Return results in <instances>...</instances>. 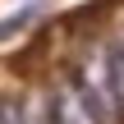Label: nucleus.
Segmentation results:
<instances>
[{"mask_svg":"<svg viewBox=\"0 0 124 124\" xmlns=\"http://www.w3.org/2000/svg\"><path fill=\"white\" fill-rule=\"evenodd\" d=\"M18 124H55V97L46 87H37L32 97L18 101Z\"/></svg>","mask_w":124,"mask_h":124,"instance_id":"3","label":"nucleus"},{"mask_svg":"<svg viewBox=\"0 0 124 124\" xmlns=\"http://www.w3.org/2000/svg\"><path fill=\"white\" fill-rule=\"evenodd\" d=\"M74 87L83 92V101L92 106V115H97L101 124H120V115H115V97H110V74H106V46H92V55L83 60Z\"/></svg>","mask_w":124,"mask_h":124,"instance_id":"1","label":"nucleus"},{"mask_svg":"<svg viewBox=\"0 0 124 124\" xmlns=\"http://www.w3.org/2000/svg\"><path fill=\"white\" fill-rule=\"evenodd\" d=\"M106 74H110V97H115V115L124 124V37L115 46H106Z\"/></svg>","mask_w":124,"mask_h":124,"instance_id":"4","label":"nucleus"},{"mask_svg":"<svg viewBox=\"0 0 124 124\" xmlns=\"http://www.w3.org/2000/svg\"><path fill=\"white\" fill-rule=\"evenodd\" d=\"M51 97H55V124H101L97 115H92V106L83 101V92H78L74 83L55 87Z\"/></svg>","mask_w":124,"mask_h":124,"instance_id":"2","label":"nucleus"},{"mask_svg":"<svg viewBox=\"0 0 124 124\" xmlns=\"http://www.w3.org/2000/svg\"><path fill=\"white\" fill-rule=\"evenodd\" d=\"M32 18H37V5H23V9H14V14H5V18H0V41L14 37V32H23Z\"/></svg>","mask_w":124,"mask_h":124,"instance_id":"5","label":"nucleus"},{"mask_svg":"<svg viewBox=\"0 0 124 124\" xmlns=\"http://www.w3.org/2000/svg\"><path fill=\"white\" fill-rule=\"evenodd\" d=\"M0 124H18V101L14 97H0Z\"/></svg>","mask_w":124,"mask_h":124,"instance_id":"6","label":"nucleus"}]
</instances>
